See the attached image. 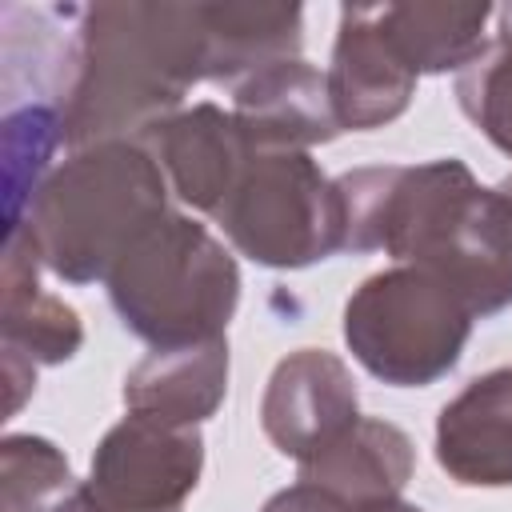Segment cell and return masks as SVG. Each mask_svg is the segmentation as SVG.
<instances>
[{"mask_svg": "<svg viewBox=\"0 0 512 512\" xmlns=\"http://www.w3.org/2000/svg\"><path fill=\"white\" fill-rule=\"evenodd\" d=\"M204 80L200 4H96L80 12L64 100L68 144L144 140Z\"/></svg>", "mask_w": 512, "mask_h": 512, "instance_id": "6da1fadb", "label": "cell"}, {"mask_svg": "<svg viewBox=\"0 0 512 512\" xmlns=\"http://www.w3.org/2000/svg\"><path fill=\"white\" fill-rule=\"evenodd\" d=\"M164 168L140 140L80 148L32 196L16 228L68 284L108 280L112 268L164 216Z\"/></svg>", "mask_w": 512, "mask_h": 512, "instance_id": "7a4b0ae2", "label": "cell"}, {"mask_svg": "<svg viewBox=\"0 0 512 512\" xmlns=\"http://www.w3.org/2000/svg\"><path fill=\"white\" fill-rule=\"evenodd\" d=\"M108 300L124 328L152 348L200 344L228 328L240 272L204 224L168 212L112 268Z\"/></svg>", "mask_w": 512, "mask_h": 512, "instance_id": "3957f363", "label": "cell"}, {"mask_svg": "<svg viewBox=\"0 0 512 512\" xmlns=\"http://www.w3.org/2000/svg\"><path fill=\"white\" fill-rule=\"evenodd\" d=\"M468 304L428 268L404 264L368 276L344 304L352 356L396 388H424L456 368L468 332Z\"/></svg>", "mask_w": 512, "mask_h": 512, "instance_id": "277c9868", "label": "cell"}, {"mask_svg": "<svg viewBox=\"0 0 512 512\" xmlns=\"http://www.w3.org/2000/svg\"><path fill=\"white\" fill-rule=\"evenodd\" d=\"M216 220L228 240L268 268H304L344 248L336 180L308 152H256Z\"/></svg>", "mask_w": 512, "mask_h": 512, "instance_id": "5b68a950", "label": "cell"}, {"mask_svg": "<svg viewBox=\"0 0 512 512\" xmlns=\"http://www.w3.org/2000/svg\"><path fill=\"white\" fill-rule=\"evenodd\" d=\"M440 276L472 316L512 304V176L496 188L460 180L432 212L412 260Z\"/></svg>", "mask_w": 512, "mask_h": 512, "instance_id": "8992f818", "label": "cell"}, {"mask_svg": "<svg viewBox=\"0 0 512 512\" xmlns=\"http://www.w3.org/2000/svg\"><path fill=\"white\" fill-rule=\"evenodd\" d=\"M200 464L204 440L196 428L132 412L100 440L84 492L108 512H180Z\"/></svg>", "mask_w": 512, "mask_h": 512, "instance_id": "52a82bcc", "label": "cell"}, {"mask_svg": "<svg viewBox=\"0 0 512 512\" xmlns=\"http://www.w3.org/2000/svg\"><path fill=\"white\" fill-rule=\"evenodd\" d=\"M356 420V384L344 360L320 348H300L280 360L260 400V424L268 440L276 452L300 464L328 448Z\"/></svg>", "mask_w": 512, "mask_h": 512, "instance_id": "ba28073f", "label": "cell"}, {"mask_svg": "<svg viewBox=\"0 0 512 512\" xmlns=\"http://www.w3.org/2000/svg\"><path fill=\"white\" fill-rule=\"evenodd\" d=\"M140 144H148L172 192L184 204L212 216L232 196V188L240 184L244 168L256 156L240 120L216 104H196L188 112H176Z\"/></svg>", "mask_w": 512, "mask_h": 512, "instance_id": "9c48e42d", "label": "cell"}, {"mask_svg": "<svg viewBox=\"0 0 512 512\" xmlns=\"http://www.w3.org/2000/svg\"><path fill=\"white\" fill-rule=\"evenodd\" d=\"M416 92V72L396 56L372 8H344L328 68V96L340 128L368 132L396 120Z\"/></svg>", "mask_w": 512, "mask_h": 512, "instance_id": "30bf717a", "label": "cell"}, {"mask_svg": "<svg viewBox=\"0 0 512 512\" xmlns=\"http://www.w3.org/2000/svg\"><path fill=\"white\" fill-rule=\"evenodd\" d=\"M232 116L240 120L256 152H276V148L304 152L340 132V120L328 96V76L304 64L300 56L280 60L248 76L244 84H236Z\"/></svg>", "mask_w": 512, "mask_h": 512, "instance_id": "8fae6325", "label": "cell"}, {"mask_svg": "<svg viewBox=\"0 0 512 512\" xmlns=\"http://www.w3.org/2000/svg\"><path fill=\"white\" fill-rule=\"evenodd\" d=\"M436 460L456 484H512V368L472 380L436 424Z\"/></svg>", "mask_w": 512, "mask_h": 512, "instance_id": "7c38bea8", "label": "cell"}, {"mask_svg": "<svg viewBox=\"0 0 512 512\" xmlns=\"http://www.w3.org/2000/svg\"><path fill=\"white\" fill-rule=\"evenodd\" d=\"M224 392H228L224 336L180 344V348H152L124 376L128 412L160 424H184V428H196L204 416H212Z\"/></svg>", "mask_w": 512, "mask_h": 512, "instance_id": "4fadbf2b", "label": "cell"}, {"mask_svg": "<svg viewBox=\"0 0 512 512\" xmlns=\"http://www.w3.org/2000/svg\"><path fill=\"white\" fill-rule=\"evenodd\" d=\"M412 464V440L396 424L360 416L348 432H340L328 448L300 464V480L360 508L376 500H396L412 476Z\"/></svg>", "mask_w": 512, "mask_h": 512, "instance_id": "5bb4252c", "label": "cell"}, {"mask_svg": "<svg viewBox=\"0 0 512 512\" xmlns=\"http://www.w3.org/2000/svg\"><path fill=\"white\" fill-rule=\"evenodd\" d=\"M204 80L244 84L248 76L296 60L300 8L296 4H200Z\"/></svg>", "mask_w": 512, "mask_h": 512, "instance_id": "9a60e30c", "label": "cell"}, {"mask_svg": "<svg viewBox=\"0 0 512 512\" xmlns=\"http://www.w3.org/2000/svg\"><path fill=\"white\" fill-rule=\"evenodd\" d=\"M36 248L28 244L24 232H8V248H4V352L36 364H60L68 360L80 340L84 328L76 320V312L48 296L36 280Z\"/></svg>", "mask_w": 512, "mask_h": 512, "instance_id": "2e32d148", "label": "cell"}, {"mask_svg": "<svg viewBox=\"0 0 512 512\" xmlns=\"http://www.w3.org/2000/svg\"><path fill=\"white\" fill-rule=\"evenodd\" d=\"M488 4H376L372 20L396 56L420 72L468 68L480 56Z\"/></svg>", "mask_w": 512, "mask_h": 512, "instance_id": "e0dca14e", "label": "cell"}, {"mask_svg": "<svg viewBox=\"0 0 512 512\" xmlns=\"http://www.w3.org/2000/svg\"><path fill=\"white\" fill-rule=\"evenodd\" d=\"M0 492L4 512H68L80 484L68 460L44 436H4L0 444Z\"/></svg>", "mask_w": 512, "mask_h": 512, "instance_id": "ac0fdd59", "label": "cell"}, {"mask_svg": "<svg viewBox=\"0 0 512 512\" xmlns=\"http://www.w3.org/2000/svg\"><path fill=\"white\" fill-rule=\"evenodd\" d=\"M456 100H460L464 116L500 152L512 156V40L484 44L480 56L468 68H460Z\"/></svg>", "mask_w": 512, "mask_h": 512, "instance_id": "d6986e66", "label": "cell"}, {"mask_svg": "<svg viewBox=\"0 0 512 512\" xmlns=\"http://www.w3.org/2000/svg\"><path fill=\"white\" fill-rule=\"evenodd\" d=\"M264 512H352V504H344L340 496H332V492H324V488L300 480V484L276 492V496L264 504Z\"/></svg>", "mask_w": 512, "mask_h": 512, "instance_id": "ffe728a7", "label": "cell"}, {"mask_svg": "<svg viewBox=\"0 0 512 512\" xmlns=\"http://www.w3.org/2000/svg\"><path fill=\"white\" fill-rule=\"evenodd\" d=\"M352 512H420V508L400 504V500H376V504H360V508H352Z\"/></svg>", "mask_w": 512, "mask_h": 512, "instance_id": "44dd1931", "label": "cell"}, {"mask_svg": "<svg viewBox=\"0 0 512 512\" xmlns=\"http://www.w3.org/2000/svg\"><path fill=\"white\" fill-rule=\"evenodd\" d=\"M500 40H512V4L500 12Z\"/></svg>", "mask_w": 512, "mask_h": 512, "instance_id": "7402d4cb", "label": "cell"}]
</instances>
